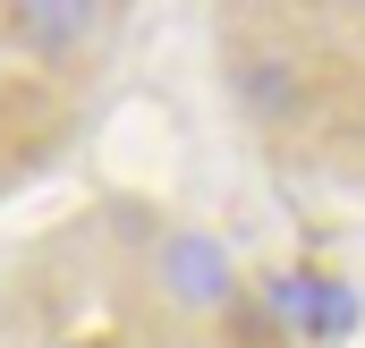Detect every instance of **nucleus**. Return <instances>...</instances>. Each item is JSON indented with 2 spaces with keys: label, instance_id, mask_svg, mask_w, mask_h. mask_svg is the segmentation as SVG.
<instances>
[{
  "label": "nucleus",
  "instance_id": "1",
  "mask_svg": "<svg viewBox=\"0 0 365 348\" xmlns=\"http://www.w3.org/2000/svg\"><path fill=\"white\" fill-rule=\"evenodd\" d=\"M162 272H170V289L195 297V306H221V297H230V263H221L212 238H170V247H162Z\"/></svg>",
  "mask_w": 365,
  "mask_h": 348
}]
</instances>
